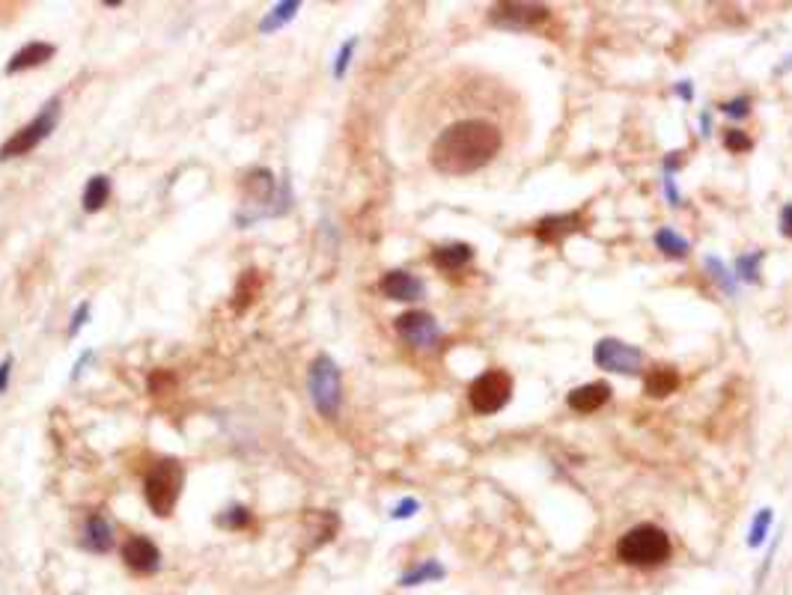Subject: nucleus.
I'll return each instance as SVG.
<instances>
[{
	"label": "nucleus",
	"instance_id": "20",
	"mask_svg": "<svg viewBox=\"0 0 792 595\" xmlns=\"http://www.w3.org/2000/svg\"><path fill=\"white\" fill-rule=\"evenodd\" d=\"M298 9H302V0H281V4H274L269 13H265L260 18V34H277V30H283L289 21H292L298 15Z\"/></svg>",
	"mask_w": 792,
	"mask_h": 595
},
{
	"label": "nucleus",
	"instance_id": "29",
	"mask_svg": "<svg viewBox=\"0 0 792 595\" xmlns=\"http://www.w3.org/2000/svg\"><path fill=\"white\" fill-rule=\"evenodd\" d=\"M417 512H421V501H417V497H402V501L391 510V518L393 521H409V518H414Z\"/></svg>",
	"mask_w": 792,
	"mask_h": 595
},
{
	"label": "nucleus",
	"instance_id": "23",
	"mask_svg": "<svg viewBox=\"0 0 792 595\" xmlns=\"http://www.w3.org/2000/svg\"><path fill=\"white\" fill-rule=\"evenodd\" d=\"M766 251H751L742 253L736 259V280H745V283H759V268H763Z\"/></svg>",
	"mask_w": 792,
	"mask_h": 595
},
{
	"label": "nucleus",
	"instance_id": "27",
	"mask_svg": "<svg viewBox=\"0 0 792 595\" xmlns=\"http://www.w3.org/2000/svg\"><path fill=\"white\" fill-rule=\"evenodd\" d=\"M218 524L221 527H227V530H242V527H248L251 524V512L244 510V506H230V510H223L221 515H218Z\"/></svg>",
	"mask_w": 792,
	"mask_h": 595
},
{
	"label": "nucleus",
	"instance_id": "19",
	"mask_svg": "<svg viewBox=\"0 0 792 595\" xmlns=\"http://www.w3.org/2000/svg\"><path fill=\"white\" fill-rule=\"evenodd\" d=\"M679 387V372L673 366H656L647 378H644V393L652 399H665L670 393H677Z\"/></svg>",
	"mask_w": 792,
	"mask_h": 595
},
{
	"label": "nucleus",
	"instance_id": "5",
	"mask_svg": "<svg viewBox=\"0 0 792 595\" xmlns=\"http://www.w3.org/2000/svg\"><path fill=\"white\" fill-rule=\"evenodd\" d=\"M307 393L310 402L325 420H337L342 408V372L331 354H316L307 370Z\"/></svg>",
	"mask_w": 792,
	"mask_h": 595
},
{
	"label": "nucleus",
	"instance_id": "13",
	"mask_svg": "<svg viewBox=\"0 0 792 595\" xmlns=\"http://www.w3.org/2000/svg\"><path fill=\"white\" fill-rule=\"evenodd\" d=\"M114 542H116L114 524L102 512H90L87 521H84L81 545L87 548V550H93V554H111Z\"/></svg>",
	"mask_w": 792,
	"mask_h": 595
},
{
	"label": "nucleus",
	"instance_id": "10",
	"mask_svg": "<svg viewBox=\"0 0 792 595\" xmlns=\"http://www.w3.org/2000/svg\"><path fill=\"white\" fill-rule=\"evenodd\" d=\"M120 557L134 575H155L162 569V550L149 536H128L120 548Z\"/></svg>",
	"mask_w": 792,
	"mask_h": 595
},
{
	"label": "nucleus",
	"instance_id": "7",
	"mask_svg": "<svg viewBox=\"0 0 792 595\" xmlns=\"http://www.w3.org/2000/svg\"><path fill=\"white\" fill-rule=\"evenodd\" d=\"M593 361L599 370L605 372H617V375H638L640 366H644V352L638 345L614 340V337H602L593 345Z\"/></svg>",
	"mask_w": 792,
	"mask_h": 595
},
{
	"label": "nucleus",
	"instance_id": "12",
	"mask_svg": "<svg viewBox=\"0 0 792 595\" xmlns=\"http://www.w3.org/2000/svg\"><path fill=\"white\" fill-rule=\"evenodd\" d=\"M379 292L388 301H400V304H411V301H421L426 295V283L417 274L411 272H402V268H396V272H388L381 280H379Z\"/></svg>",
	"mask_w": 792,
	"mask_h": 595
},
{
	"label": "nucleus",
	"instance_id": "9",
	"mask_svg": "<svg viewBox=\"0 0 792 595\" xmlns=\"http://www.w3.org/2000/svg\"><path fill=\"white\" fill-rule=\"evenodd\" d=\"M393 328L402 342H409L417 352H432L441 342V324L426 310H409L393 319Z\"/></svg>",
	"mask_w": 792,
	"mask_h": 595
},
{
	"label": "nucleus",
	"instance_id": "26",
	"mask_svg": "<svg viewBox=\"0 0 792 595\" xmlns=\"http://www.w3.org/2000/svg\"><path fill=\"white\" fill-rule=\"evenodd\" d=\"M355 51H358V36H351V39H346V42H342V45H340L337 57H334V66H331V72H334V78H337V81L346 78V72H349V66H351V60H355Z\"/></svg>",
	"mask_w": 792,
	"mask_h": 595
},
{
	"label": "nucleus",
	"instance_id": "33",
	"mask_svg": "<svg viewBox=\"0 0 792 595\" xmlns=\"http://www.w3.org/2000/svg\"><path fill=\"white\" fill-rule=\"evenodd\" d=\"M661 185H665V197H668L670 205H682V193H679V188H677V182H673V176H665V179H661Z\"/></svg>",
	"mask_w": 792,
	"mask_h": 595
},
{
	"label": "nucleus",
	"instance_id": "1",
	"mask_svg": "<svg viewBox=\"0 0 792 595\" xmlns=\"http://www.w3.org/2000/svg\"><path fill=\"white\" fill-rule=\"evenodd\" d=\"M504 146V132L489 119H459L450 123L430 146V164L441 176H470L491 164Z\"/></svg>",
	"mask_w": 792,
	"mask_h": 595
},
{
	"label": "nucleus",
	"instance_id": "35",
	"mask_svg": "<svg viewBox=\"0 0 792 595\" xmlns=\"http://www.w3.org/2000/svg\"><path fill=\"white\" fill-rule=\"evenodd\" d=\"M673 95H677V99H682V102H694V86H691V81L673 84Z\"/></svg>",
	"mask_w": 792,
	"mask_h": 595
},
{
	"label": "nucleus",
	"instance_id": "30",
	"mask_svg": "<svg viewBox=\"0 0 792 595\" xmlns=\"http://www.w3.org/2000/svg\"><path fill=\"white\" fill-rule=\"evenodd\" d=\"M721 114L730 116V119H745L747 114H751V99H747V95H738V99H733V102H724Z\"/></svg>",
	"mask_w": 792,
	"mask_h": 595
},
{
	"label": "nucleus",
	"instance_id": "24",
	"mask_svg": "<svg viewBox=\"0 0 792 595\" xmlns=\"http://www.w3.org/2000/svg\"><path fill=\"white\" fill-rule=\"evenodd\" d=\"M775 521V512L772 510H759L751 521V530H747V548H763L766 539H768V530H772Z\"/></svg>",
	"mask_w": 792,
	"mask_h": 595
},
{
	"label": "nucleus",
	"instance_id": "34",
	"mask_svg": "<svg viewBox=\"0 0 792 595\" xmlns=\"http://www.w3.org/2000/svg\"><path fill=\"white\" fill-rule=\"evenodd\" d=\"M90 361H95V352H84V354L78 357V361H74V370H72V375H69L72 382H78V378L84 375V370H87V363H90Z\"/></svg>",
	"mask_w": 792,
	"mask_h": 595
},
{
	"label": "nucleus",
	"instance_id": "25",
	"mask_svg": "<svg viewBox=\"0 0 792 595\" xmlns=\"http://www.w3.org/2000/svg\"><path fill=\"white\" fill-rule=\"evenodd\" d=\"M706 272L712 274V280H715V283L721 286V292H724V295H730V298L736 295V289H738L736 283H738V280H736V274H730V272H727V265L721 263L718 256H706Z\"/></svg>",
	"mask_w": 792,
	"mask_h": 595
},
{
	"label": "nucleus",
	"instance_id": "32",
	"mask_svg": "<svg viewBox=\"0 0 792 595\" xmlns=\"http://www.w3.org/2000/svg\"><path fill=\"white\" fill-rule=\"evenodd\" d=\"M777 226H780V235L789 238V242H792V203H787L784 209H780V214H777Z\"/></svg>",
	"mask_w": 792,
	"mask_h": 595
},
{
	"label": "nucleus",
	"instance_id": "31",
	"mask_svg": "<svg viewBox=\"0 0 792 595\" xmlns=\"http://www.w3.org/2000/svg\"><path fill=\"white\" fill-rule=\"evenodd\" d=\"M90 301H81L78 307H74V312H72V324H69V337H78V333L84 331V324L90 322Z\"/></svg>",
	"mask_w": 792,
	"mask_h": 595
},
{
	"label": "nucleus",
	"instance_id": "17",
	"mask_svg": "<svg viewBox=\"0 0 792 595\" xmlns=\"http://www.w3.org/2000/svg\"><path fill=\"white\" fill-rule=\"evenodd\" d=\"M444 578H447V569L441 566V560H421L414 569L400 575V587L411 590V587H423V583H438Z\"/></svg>",
	"mask_w": 792,
	"mask_h": 595
},
{
	"label": "nucleus",
	"instance_id": "22",
	"mask_svg": "<svg viewBox=\"0 0 792 595\" xmlns=\"http://www.w3.org/2000/svg\"><path fill=\"white\" fill-rule=\"evenodd\" d=\"M652 242H656V247L661 253H665L668 259H685L691 251L688 238H682L673 226H661V230L652 235Z\"/></svg>",
	"mask_w": 792,
	"mask_h": 595
},
{
	"label": "nucleus",
	"instance_id": "18",
	"mask_svg": "<svg viewBox=\"0 0 792 595\" xmlns=\"http://www.w3.org/2000/svg\"><path fill=\"white\" fill-rule=\"evenodd\" d=\"M111 191H114L111 179L104 176V173H95V176H90L87 185H84V197H81L84 212H87V214L102 212L104 205H108V200H111Z\"/></svg>",
	"mask_w": 792,
	"mask_h": 595
},
{
	"label": "nucleus",
	"instance_id": "11",
	"mask_svg": "<svg viewBox=\"0 0 792 595\" xmlns=\"http://www.w3.org/2000/svg\"><path fill=\"white\" fill-rule=\"evenodd\" d=\"M584 223H587V218L581 212L545 214V218H540L537 226H533V238H537L540 244H563L569 235L581 233Z\"/></svg>",
	"mask_w": 792,
	"mask_h": 595
},
{
	"label": "nucleus",
	"instance_id": "15",
	"mask_svg": "<svg viewBox=\"0 0 792 595\" xmlns=\"http://www.w3.org/2000/svg\"><path fill=\"white\" fill-rule=\"evenodd\" d=\"M57 48L51 42H27L25 48H18L13 57L6 63V74H18V72H30V69H39L54 57Z\"/></svg>",
	"mask_w": 792,
	"mask_h": 595
},
{
	"label": "nucleus",
	"instance_id": "28",
	"mask_svg": "<svg viewBox=\"0 0 792 595\" xmlns=\"http://www.w3.org/2000/svg\"><path fill=\"white\" fill-rule=\"evenodd\" d=\"M721 144H724L727 153H733V155H742V153H747V149L754 146L751 137H747L745 132H738V128H727L724 137H721Z\"/></svg>",
	"mask_w": 792,
	"mask_h": 595
},
{
	"label": "nucleus",
	"instance_id": "37",
	"mask_svg": "<svg viewBox=\"0 0 792 595\" xmlns=\"http://www.w3.org/2000/svg\"><path fill=\"white\" fill-rule=\"evenodd\" d=\"M682 167V153H670L668 158H665V164H661V170H665V176H673V173H677Z\"/></svg>",
	"mask_w": 792,
	"mask_h": 595
},
{
	"label": "nucleus",
	"instance_id": "36",
	"mask_svg": "<svg viewBox=\"0 0 792 595\" xmlns=\"http://www.w3.org/2000/svg\"><path fill=\"white\" fill-rule=\"evenodd\" d=\"M9 372H13V357H4V363H0V393L9 391Z\"/></svg>",
	"mask_w": 792,
	"mask_h": 595
},
{
	"label": "nucleus",
	"instance_id": "2",
	"mask_svg": "<svg viewBox=\"0 0 792 595\" xmlns=\"http://www.w3.org/2000/svg\"><path fill=\"white\" fill-rule=\"evenodd\" d=\"M670 554H673V542L668 530H661L658 524L631 527L617 542V560L623 562V566H635V569L665 566Z\"/></svg>",
	"mask_w": 792,
	"mask_h": 595
},
{
	"label": "nucleus",
	"instance_id": "16",
	"mask_svg": "<svg viewBox=\"0 0 792 595\" xmlns=\"http://www.w3.org/2000/svg\"><path fill=\"white\" fill-rule=\"evenodd\" d=\"M470 259H474V247L465 244V242H453V244L435 247L432 256H430V263L438 268V272L453 274V272H462V268L470 263Z\"/></svg>",
	"mask_w": 792,
	"mask_h": 595
},
{
	"label": "nucleus",
	"instance_id": "14",
	"mask_svg": "<svg viewBox=\"0 0 792 595\" xmlns=\"http://www.w3.org/2000/svg\"><path fill=\"white\" fill-rule=\"evenodd\" d=\"M611 393L614 391L608 382H590V384H581V387H575V391H569L566 405L578 411V414H596L599 408L611 402Z\"/></svg>",
	"mask_w": 792,
	"mask_h": 595
},
{
	"label": "nucleus",
	"instance_id": "4",
	"mask_svg": "<svg viewBox=\"0 0 792 595\" xmlns=\"http://www.w3.org/2000/svg\"><path fill=\"white\" fill-rule=\"evenodd\" d=\"M182 485H185V471L176 459H162L144 476V501L158 518H170L179 503Z\"/></svg>",
	"mask_w": 792,
	"mask_h": 595
},
{
	"label": "nucleus",
	"instance_id": "3",
	"mask_svg": "<svg viewBox=\"0 0 792 595\" xmlns=\"http://www.w3.org/2000/svg\"><path fill=\"white\" fill-rule=\"evenodd\" d=\"M60 116H63V99L54 95V99H48L39 107V114L30 119L27 125H21L18 132L6 137V144L0 146V161L25 158V155L34 153V149H39L51 134H54V128L60 125Z\"/></svg>",
	"mask_w": 792,
	"mask_h": 595
},
{
	"label": "nucleus",
	"instance_id": "38",
	"mask_svg": "<svg viewBox=\"0 0 792 595\" xmlns=\"http://www.w3.org/2000/svg\"><path fill=\"white\" fill-rule=\"evenodd\" d=\"M700 134H703V137H709V134H712V116L706 114V111L700 114Z\"/></svg>",
	"mask_w": 792,
	"mask_h": 595
},
{
	"label": "nucleus",
	"instance_id": "6",
	"mask_svg": "<svg viewBox=\"0 0 792 595\" xmlns=\"http://www.w3.org/2000/svg\"><path fill=\"white\" fill-rule=\"evenodd\" d=\"M510 399H512V375L507 370H486L468 387V402L480 417L504 411L510 405Z\"/></svg>",
	"mask_w": 792,
	"mask_h": 595
},
{
	"label": "nucleus",
	"instance_id": "21",
	"mask_svg": "<svg viewBox=\"0 0 792 595\" xmlns=\"http://www.w3.org/2000/svg\"><path fill=\"white\" fill-rule=\"evenodd\" d=\"M260 289H262V277L260 272H244L239 277V283H235V292H233V307L235 310H248L253 304V298H260Z\"/></svg>",
	"mask_w": 792,
	"mask_h": 595
},
{
	"label": "nucleus",
	"instance_id": "8",
	"mask_svg": "<svg viewBox=\"0 0 792 595\" xmlns=\"http://www.w3.org/2000/svg\"><path fill=\"white\" fill-rule=\"evenodd\" d=\"M489 21L495 27L528 34V30H540L542 25H549L551 9L542 6V4H519V0H510V4H495V6H491Z\"/></svg>",
	"mask_w": 792,
	"mask_h": 595
}]
</instances>
